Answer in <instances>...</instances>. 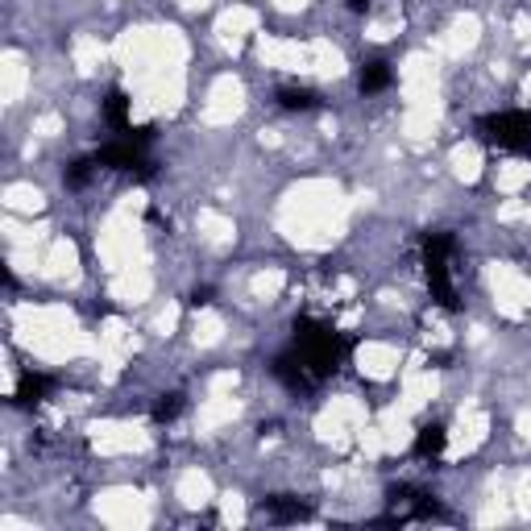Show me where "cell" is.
<instances>
[{"mask_svg":"<svg viewBox=\"0 0 531 531\" xmlns=\"http://www.w3.org/2000/svg\"><path fill=\"white\" fill-rule=\"evenodd\" d=\"M477 137L498 150H531V112H498L477 125Z\"/></svg>","mask_w":531,"mask_h":531,"instance_id":"obj_1","label":"cell"},{"mask_svg":"<svg viewBox=\"0 0 531 531\" xmlns=\"http://www.w3.org/2000/svg\"><path fill=\"white\" fill-rule=\"evenodd\" d=\"M449 253L452 241L444 233H432L423 241V271H428V282H432V295L444 307H457V295H452V282H449Z\"/></svg>","mask_w":531,"mask_h":531,"instance_id":"obj_2","label":"cell"},{"mask_svg":"<svg viewBox=\"0 0 531 531\" xmlns=\"http://www.w3.org/2000/svg\"><path fill=\"white\" fill-rule=\"evenodd\" d=\"M104 121H109V129L117 137H125L129 129H133V125H129V100H125V91H112V96L104 100Z\"/></svg>","mask_w":531,"mask_h":531,"instance_id":"obj_3","label":"cell"},{"mask_svg":"<svg viewBox=\"0 0 531 531\" xmlns=\"http://www.w3.org/2000/svg\"><path fill=\"white\" fill-rule=\"evenodd\" d=\"M261 515H266V519H303L307 506L299 503V498L279 494V498H266V503H261Z\"/></svg>","mask_w":531,"mask_h":531,"instance_id":"obj_4","label":"cell"},{"mask_svg":"<svg viewBox=\"0 0 531 531\" xmlns=\"http://www.w3.org/2000/svg\"><path fill=\"white\" fill-rule=\"evenodd\" d=\"M441 449H444V428H441V423L419 428V436H415V457H441Z\"/></svg>","mask_w":531,"mask_h":531,"instance_id":"obj_5","label":"cell"},{"mask_svg":"<svg viewBox=\"0 0 531 531\" xmlns=\"http://www.w3.org/2000/svg\"><path fill=\"white\" fill-rule=\"evenodd\" d=\"M46 390H50V378H46V374H21L17 403H42Z\"/></svg>","mask_w":531,"mask_h":531,"instance_id":"obj_6","label":"cell"},{"mask_svg":"<svg viewBox=\"0 0 531 531\" xmlns=\"http://www.w3.org/2000/svg\"><path fill=\"white\" fill-rule=\"evenodd\" d=\"M390 67L387 63H366V71H361V91H382V88H390Z\"/></svg>","mask_w":531,"mask_h":531,"instance_id":"obj_7","label":"cell"},{"mask_svg":"<svg viewBox=\"0 0 531 531\" xmlns=\"http://www.w3.org/2000/svg\"><path fill=\"white\" fill-rule=\"evenodd\" d=\"M279 104L282 109H315V91H307V88H282L279 91Z\"/></svg>","mask_w":531,"mask_h":531,"instance_id":"obj_8","label":"cell"},{"mask_svg":"<svg viewBox=\"0 0 531 531\" xmlns=\"http://www.w3.org/2000/svg\"><path fill=\"white\" fill-rule=\"evenodd\" d=\"M179 411H183V395H166L163 403L154 407V419H175Z\"/></svg>","mask_w":531,"mask_h":531,"instance_id":"obj_9","label":"cell"}]
</instances>
